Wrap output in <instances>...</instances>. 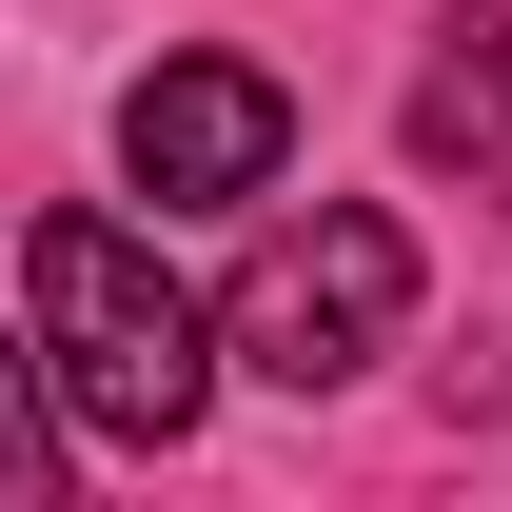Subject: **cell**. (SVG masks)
Instances as JSON below:
<instances>
[{"label": "cell", "instance_id": "obj_4", "mask_svg": "<svg viewBox=\"0 0 512 512\" xmlns=\"http://www.w3.org/2000/svg\"><path fill=\"white\" fill-rule=\"evenodd\" d=\"M414 138H434V158H512V40L493 20H453V60L414 79Z\"/></svg>", "mask_w": 512, "mask_h": 512}, {"label": "cell", "instance_id": "obj_2", "mask_svg": "<svg viewBox=\"0 0 512 512\" xmlns=\"http://www.w3.org/2000/svg\"><path fill=\"white\" fill-rule=\"evenodd\" d=\"M217 335H237V375H276V394H335V375H375L394 335H414V237L335 197V217H296V237H256V256H237Z\"/></svg>", "mask_w": 512, "mask_h": 512}, {"label": "cell", "instance_id": "obj_3", "mask_svg": "<svg viewBox=\"0 0 512 512\" xmlns=\"http://www.w3.org/2000/svg\"><path fill=\"white\" fill-rule=\"evenodd\" d=\"M119 158H138V197H256L276 158H296V99L256 60H158L119 99Z\"/></svg>", "mask_w": 512, "mask_h": 512}, {"label": "cell", "instance_id": "obj_1", "mask_svg": "<svg viewBox=\"0 0 512 512\" xmlns=\"http://www.w3.org/2000/svg\"><path fill=\"white\" fill-rule=\"evenodd\" d=\"M20 335H40V394H60L79 434H138V453H178L197 394H217V355H237L119 217H40L20 237Z\"/></svg>", "mask_w": 512, "mask_h": 512}]
</instances>
